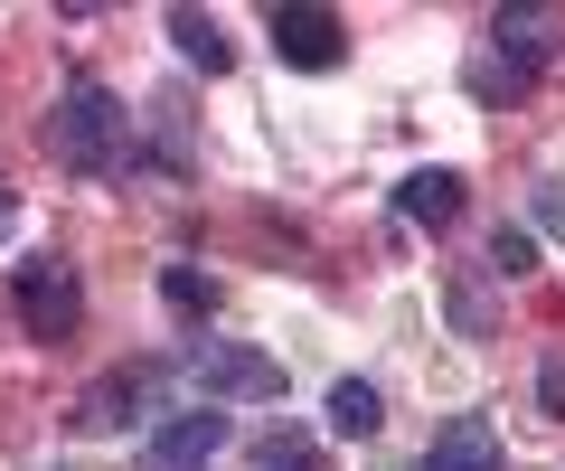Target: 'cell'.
I'll return each instance as SVG.
<instances>
[{
	"label": "cell",
	"instance_id": "1",
	"mask_svg": "<svg viewBox=\"0 0 565 471\" xmlns=\"http://www.w3.org/2000/svg\"><path fill=\"white\" fill-rule=\"evenodd\" d=\"M47 151H57L66 170H85V180L122 170V95L104 76H66L57 114H47Z\"/></svg>",
	"mask_w": 565,
	"mask_h": 471
},
{
	"label": "cell",
	"instance_id": "2",
	"mask_svg": "<svg viewBox=\"0 0 565 471\" xmlns=\"http://www.w3.org/2000/svg\"><path fill=\"white\" fill-rule=\"evenodd\" d=\"M170 368L199 387V406H264V396H282V368L264 358V349H236V340H180V358Z\"/></svg>",
	"mask_w": 565,
	"mask_h": 471
},
{
	"label": "cell",
	"instance_id": "3",
	"mask_svg": "<svg viewBox=\"0 0 565 471\" xmlns=\"http://www.w3.org/2000/svg\"><path fill=\"white\" fill-rule=\"evenodd\" d=\"M340 47H349L340 10H321V0H282V10H274V57H282V66L330 76V66H340Z\"/></svg>",
	"mask_w": 565,
	"mask_h": 471
},
{
	"label": "cell",
	"instance_id": "4",
	"mask_svg": "<svg viewBox=\"0 0 565 471\" xmlns=\"http://www.w3.org/2000/svg\"><path fill=\"white\" fill-rule=\"evenodd\" d=\"M10 302H20L29 340H66V330L85 321V292H76L66 265H20V274H10Z\"/></svg>",
	"mask_w": 565,
	"mask_h": 471
},
{
	"label": "cell",
	"instance_id": "5",
	"mask_svg": "<svg viewBox=\"0 0 565 471\" xmlns=\"http://www.w3.org/2000/svg\"><path fill=\"white\" fill-rule=\"evenodd\" d=\"M141 452H151V471H199V462H217V452H226V406H170Z\"/></svg>",
	"mask_w": 565,
	"mask_h": 471
},
{
	"label": "cell",
	"instance_id": "6",
	"mask_svg": "<svg viewBox=\"0 0 565 471\" xmlns=\"http://www.w3.org/2000/svg\"><path fill=\"white\" fill-rule=\"evenodd\" d=\"M151 377H161V368H114V377H95V387L76 396V425H85V433L132 425V415H141V396H151Z\"/></svg>",
	"mask_w": 565,
	"mask_h": 471
},
{
	"label": "cell",
	"instance_id": "7",
	"mask_svg": "<svg viewBox=\"0 0 565 471\" xmlns=\"http://www.w3.org/2000/svg\"><path fill=\"white\" fill-rule=\"evenodd\" d=\"M415 471H500V433L481 425V415H452L434 443H424V462Z\"/></svg>",
	"mask_w": 565,
	"mask_h": 471
},
{
	"label": "cell",
	"instance_id": "8",
	"mask_svg": "<svg viewBox=\"0 0 565 471\" xmlns=\"http://www.w3.org/2000/svg\"><path fill=\"white\" fill-rule=\"evenodd\" d=\"M396 217L405 226H452L462 217V170H405L396 180Z\"/></svg>",
	"mask_w": 565,
	"mask_h": 471
},
{
	"label": "cell",
	"instance_id": "9",
	"mask_svg": "<svg viewBox=\"0 0 565 471\" xmlns=\"http://www.w3.org/2000/svg\"><path fill=\"white\" fill-rule=\"evenodd\" d=\"M490 39H500L509 76H537L546 47H556V10H500V20H490Z\"/></svg>",
	"mask_w": 565,
	"mask_h": 471
},
{
	"label": "cell",
	"instance_id": "10",
	"mask_svg": "<svg viewBox=\"0 0 565 471\" xmlns=\"http://www.w3.org/2000/svg\"><path fill=\"white\" fill-rule=\"evenodd\" d=\"M170 47H180L189 66H207V76H226V66H236V47H226V20H217V10H170Z\"/></svg>",
	"mask_w": 565,
	"mask_h": 471
},
{
	"label": "cell",
	"instance_id": "11",
	"mask_svg": "<svg viewBox=\"0 0 565 471\" xmlns=\"http://www.w3.org/2000/svg\"><path fill=\"white\" fill-rule=\"evenodd\" d=\"M330 433H349V443H367V433H377L386 425V396L377 387H367V377H340V387H330Z\"/></svg>",
	"mask_w": 565,
	"mask_h": 471
},
{
	"label": "cell",
	"instance_id": "12",
	"mask_svg": "<svg viewBox=\"0 0 565 471\" xmlns=\"http://www.w3.org/2000/svg\"><path fill=\"white\" fill-rule=\"evenodd\" d=\"M161 302L180 311V321H199V330H207V311H217V283H207L199 265H170V274H161Z\"/></svg>",
	"mask_w": 565,
	"mask_h": 471
},
{
	"label": "cell",
	"instance_id": "13",
	"mask_svg": "<svg viewBox=\"0 0 565 471\" xmlns=\"http://www.w3.org/2000/svg\"><path fill=\"white\" fill-rule=\"evenodd\" d=\"M490 274H500V283L537 274V236H527V226H500V236H490Z\"/></svg>",
	"mask_w": 565,
	"mask_h": 471
},
{
	"label": "cell",
	"instance_id": "14",
	"mask_svg": "<svg viewBox=\"0 0 565 471\" xmlns=\"http://www.w3.org/2000/svg\"><path fill=\"white\" fill-rule=\"evenodd\" d=\"M255 471H321V462H311V443H274Z\"/></svg>",
	"mask_w": 565,
	"mask_h": 471
},
{
	"label": "cell",
	"instance_id": "15",
	"mask_svg": "<svg viewBox=\"0 0 565 471\" xmlns=\"http://www.w3.org/2000/svg\"><path fill=\"white\" fill-rule=\"evenodd\" d=\"M537 396H546V415H565V358H546V377H537Z\"/></svg>",
	"mask_w": 565,
	"mask_h": 471
}]
</instances>
